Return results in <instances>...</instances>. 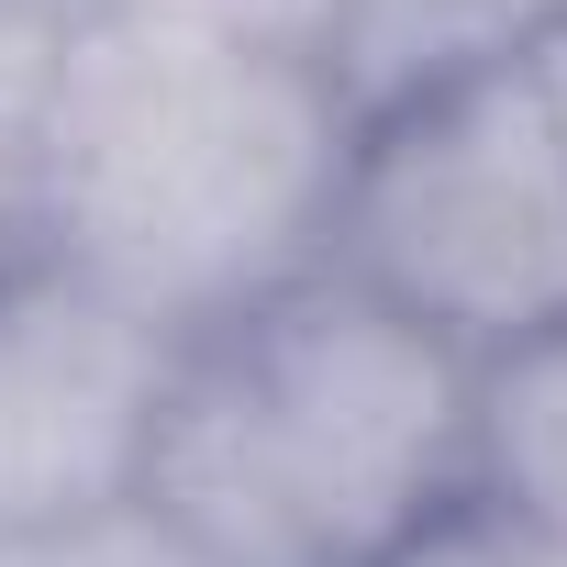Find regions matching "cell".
<instances>
[{
	"mask_svg": "<svg viewBox=\"0 0 567 567\" xmlns=\"http://www.w3.org/2000/svg\"><path fill=\"white\" fill-rule=\"evenodd\" d=\"M346 134L323 0H101L34 101L45 256L189 346L323 256Z\"/></svg>",
	"mask_w": 567,
	"mask_h": 567,
	"instance_id": "cell-1",
	"label": "cell"
},
{
	"mask_svg": "<svg viewBox=\"0 0 567 567\" xmlns=\"http://www.w3.org/2000/svg\"><path fill=\"white\" fill-rule=\"evenodd\" d=\"M523 56H534V79H545V112H556V145H567V12H556L545 34H523Z\"/></svg>",
	"mask_w": 567,
	"mask_h": 567,
	"instance_id": "cell-11",
	"label": "cell"
},
{
	"mask_svg": "<svg viewBox=\"0 0 567 567\" xmlns=\"http://www.w3.org/2000/svg\"><path fill=\"white\" fill-rule=\"evenodd\" d=\"M45 256V212H34V134L0 123V267Z\"/></svg>",
	"mask_w": 567,
	"mask_h": 567,
	"instance_id": "cell-10",
	"label": "cell"
},
{
	"mask_svg": "<svg viewBox=\"0 0 567 567\" xmlns=\"http://www.w3.org/2000/svg\"><path fill=\"white\" fill-rule=\"evenodd\" d=\"M134 501L223 567H379L478 501V368L301 267L178 346Z\"/></svg>",
	"mask_w": 567,
	"mask_h": 567,
	"instance_id": "cell-2",
	"label": "cell"
},
{
	"mask_svg": "<svg viewBox=\"0 0 567 567\" xmlns=\"http://www.w3.org/2000/svg\"><path fill=\"white\" fill-rule=\"evenodd\" d=\"M478 501L567 523V323L478 368Z\"/></svg>",
	"mask_w": 567,
	"mask_h": 567,
	"instance_id": "cell-5",
	"label": "cell"
},
{
	"mask_svg": "<svg viewBox=\"0 0 567 567\" xmlns=\"http://www.w3.org/2000/svg\"><path fill=\"white\" fill-rule=\"evenodd\" d=\"M0 567H223V556H200L167 512H145V501L123 489V501L79 512L68 534H45V545H23V556H0Z\"/></svg>",
	"mask_w": 567,
	"mask_h": 567,
	"instance_id": "cell-6",
	"label": "cell"
},
{
	"mask_svg": "<svg viewBox=\"0 0 567 567\" xmlns=\"http://www.w3.org/2000/svg\"><path fill=\"white\" fill-rule=\"evenodd\" d=\"M323 278L423 323L467 368L567 323V145L523 45H467L357 101Z\"/></svg>",
	"mask_w": 567,
	"mask_h": 567,
	"instance_id": "cell-3",
	"label": "cell"
},
{
	"mask_svg": "<svg viewBox=\"0 0 567 567\" xmlns=\"http://www.w3.org/2000/svg\"><path fill=\"white\" fill-rule=\"evenodd\" d=\"M379 567H523V534H512V512L456 501L434 534H412V545H401V556H379Z\"/></svg>",
	"mask_w": 567,
	"mask_h": 567,
	"instance_id": "cell-7",
	"label": "cell"
},
{
	"mask_svg": "<svg viewBox=\"0 0 567 567\" xmlns=\"http://www.w3.org/2000/svg\"><path fill=\"white\" fill-rule=\"evenodd\" d=\"M178 334L90 290L79 267H0V556L123 501L167 401Z\"/></svg>",
	"mask_w": 567,
	"mask_h": 567,
	"instance_id": "cell-4",
	"label": "cell"
},
{
	"mask_svg": "<svg viewBox=\"0 0 567 567\" xmlns=\"http://www.w3.org/2000/svg\"><path fill=\"white\" fill-rule=\"evenodd\" d=\"M56 45H68V23L23 12V0H0V123H12V134H34V101H45Z\"/></svg>",
	"mask_w": 567,
	"mask_h": 567,
	"instance_id": "cell-8",
	"label": "cell"
},
{
	"mask_svg": "<svg viewBox=\"0 0 567 567\" xmlns=\"http://www.w3.org/2000/svg\"><path fill=\"white\" fill-rule=\"evenodd\" d=\"M434 12V34L445 45H523V34H545L567 0H423Z\"/></svg>",
	"mask_w": 567,
	"mask_h": 567,
	"instance_id": "cell-9",
	"label": "cell"
},
{
	"mask_svg": "<svg viewBox=\"0 0 567 567\" xmlns=\"http://www.w3.org/2000/svg\"><path fill=\"white\" fill-rule=\"evenodd\" d=\"M523 534V567H567V523H512Z\"/></svg>",
	"mask_w": 567,
	"mask_h": 567,
	"instance_id": "cell-12",
	"label": "cell"
}]
</instances>
